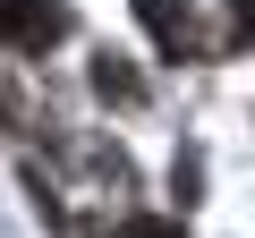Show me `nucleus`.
<instances>
[{"instance_id": "obj_1", "label": "nucleus", "mask_w": 255, "mask_h": 238, "mask_svg": "<svg viewBox=\"0 0 255 238\" xmlns=\"http://www.w3.org/2000/svg\"><path fill=\"white\" fill-rule=\"evenodd\" d=\"M60 34H68L60 0H0V43H9V51H51Z\"/></svg>"}, {"instance_id": "obj_2", "label": "nucleus", "mask_w": 255, "mask_h": 238, "mask_svg": "<svg viewBox=\"0 0 255 238\" xmlns=\"http://www.w3.org/2000/svg\"><path fill=\"white\" fill-rule=\"evenodd\" d=\"M136 17H145V34H153L162 60H196L204 51V26H196L187 0H136Z\"/></svg>"}, {"instance_id": "obj_3", "label": "nucleus", "mask_w": 255, "mask_h": 238, "mask_svg": "<svg viewBox=\"0 0 255 238\" xmlns=\"http://www.w3.org/2000/svg\"><path fill=\"white\" fill-rule=\"evenodd\" d=\"M94 102H111V111L145 102V68H136V60H119V51H94Z\"/></svg>"}, {"instance_id": "obj_4", "label": "nucleus", "mask_w": 255, "mask_h": 238, "mask_svg": "<svg viewBox=\"0 0 255 238\" xmlns=\"http://www.w3.org/2000/svg\"><path fill=\"white\" fill-rule=\"evenodd\" d=\"M170 187H179V204H196V196H204V170H196V153H179V170H170Z\"/></svg>"}, {"instance_id": "obj_5", "label": "nucleus", "mask_w": 255, "mask_h": 238, "mask_svg": "<svg viewBox=\"0 0 255 238\" xmlns=\"http://www.w3.org/2000/svg\"><path fill=\"white\" fill-rule=\"evenodd\" d=\"M111 238H187L179 221H128V230H111Z\"/></svg>"}]
</instances>
